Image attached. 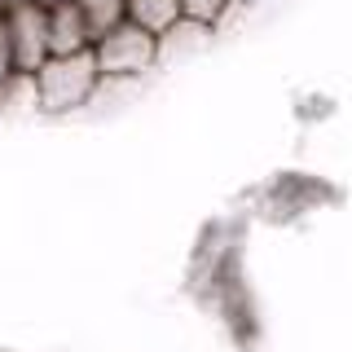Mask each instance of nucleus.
Instances as JSON below:
<instances>
[{
	"label": "nucleus",
	"mask_w": 352,
	"mask_h": 352,
	"mask_svg": "<svg viewBox=\"0 0 352 352\" xmlns=\"http://www.w3.org/2000/svg\"><path fill=\"white\" fill-rule=\"evenodd\" d=\"M36 84V106L44 115H66V110H80L88 97L102 84V66H97V53H71V58H49L31 75Z\"/></svg>",
	"instance_id": "f257e3e1"
},
{
	"label": "nucleus",
	"mask_w": 352,
	"mask_h": 352,
	"mask_svg": "<svg viewBox=\"0 0 352 352\" xmlns=\"http://www.w3.org/2000/svg\"><path fill=\"white\" fill-rule=\"evenodd\" d=\"M97 66H102V80H132V75H146L159 62V36L141 31L137 22H119L115 31L97 36L93 44Z\"/></svg>",
	"instance_id": "f03ea898"
},
{
	"label": "nucleus",
	"mask_w": 352,
	"mask_h": 352,
	"mask_svg": "<svg viewBox=\"0 0 352 352\" xmlns=\"http://www.w3.org/2000/svg\"><path fill=\"white\" fill-rule=\"evenodd\" d=\"M5 18V49H9V71L18 75H36L49 62V9L22 0Z\"/></svg>",
	"instance_id": "7ed1b4c3"
},
{
	"label": "nucleus",
	"mask_w": 352,
	"mask_h": 352,
	"mask_svg": "<svg viewBox=\"0 0 352 352\" xmlns=\"http://www.w3.org/2000/svg\"><path fill=\"white\" fill-rule=\"evenodd\" d=\"M93 44H97V36L75 0L49 9V58H71V53H84Z\"/></svg>",
	"instance_id": "20e7f679"
},
{
	"label": "nucleus",
	"mask_w": 352,
	"mask_h": 352,
	"mask_svg": "<svg viewBox=\"0 0 352 352\" xmlns=\"http://www.w3.org/2000/svg\"><path fill=\"white\" fill-rule=\"evenodd\" d=\"M128 22H137L150 36H163L181 22V0H128Z\"/></svg>",
	"instance_id": "39448f33"
},
{
	"label": "nucleus",
	"mask_w": 352,
	"mask_h": 352,
	"mask_svg": "<svg viewBox=\"0 0 352 352\" xmlns=\"http://www.w3.org/2000/svg\"><path fill=\"white\" fill-rule=\"evenodd\" d=\"M75 5L84 9L93 36H106V31H115L128 18V0H75Z\"/></svg>",
	"instance_id": "423d86ee"
},
{
	"label": "nucleus",
	"mask_w": 352,
	"mask_h": 352,
	"mask_svg": "<svg viewBox=\"0 0 352 352\" xmlns=\"http://www.w3.org/2000/svg\"><path fill=\"white\" fill-rule=\"evenodd\" d=\"M229 9H234V0H181V18L203 22V27H220Z\"/></svg>",
	"instance_id": "0eeeda50"
},
{
	"label": "nucleus",
	"mask_w": 352,
	"mask_h": 352,
	"mask_svg": "<svg viewBox=\"0 0 352 352\" xmlns=\"http://www.w3.org/2000/svg\"><path fill=\"white\" fill-rule=\"evenodd\" d=\"M31 5H40V9H58V5H66V0H31Z\"/></svg>",
	"instance_id": "6e6552de"
},
{
	"label": "nucleus",
	"mask_w": 352,
	"mask_h": 352,
	"mask_svg": "<svg viewBox=\"0 0 352 352\" xmlns=\"http://www.w3.org/2000/svg\"><path fill=\"white\" fill-rule=\"evenodd\" d=\"M14 5H22V0H0V14H9Z\"/></svg>",
	"instance_id": "1a4fd4ad"
}]
</instances>
